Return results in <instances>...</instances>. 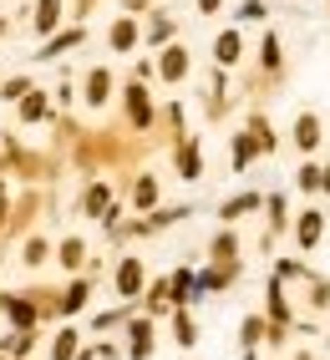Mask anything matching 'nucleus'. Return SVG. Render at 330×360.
Returning <instances> with one entry per match:
<instances>
[{
  "instance_id": "f257e3e1",
  "label": "nucleus",
  "mask_w": 330,
  "mask_h": 360,
  "mask_svg": "<svg viewBox=\"0 0 330 360\" xmlns=\"http://www.w3.org/2000/svg\"><path fill=\"white\" fill-rule=\"evenodd\" d=\"M295 244H300V254H315L320 249V238H325V213L320 208H305V213H295Z\"/></svg>"
},
{
  "instance_id": "f03ea898",
  "label": "nucleus",
  "mask_w": 330,
  "mask_h": 360,
  "mask_svg": "<svg viewBox=\"0 0 330 360\" xmlns=\"http://www.w3.org/2000/svg\"><path fill=\"white\" fill-rule=\"evenodd\" d=\"M320 137H325V122H320L315 112H300V117H295V132H290L295 153H305V158H310V153L320 148Z\"/></svg>"
},
{
  "instance_id": "7ed1b4c3",
  "label": "nucleus",
  "mask_w": 330,
  "mask_h": 360,
  "mask_svg": "<svg viewBox=\"0 0 330 360\" xmlns=\"http://www.w3.org/2000/svg\"><path fill=\"white\" fill-rule=\"evenodd\" d=\"M265 295H269V300H265V304H269V320L290 330V325H295V309H290V295H285V279H269Z\"/></svg>"
},
{
  "instance_id": "20e7f679",
  "label": "nucleus",
  "mask_w": 330,
  "mask_h": 360,
  "mask_svg": "<svg viewBox=\"0 0 330 360\" xmlns=\"http://www.w3.org/2000/svg\"><path fill=\"white\" fill-rule=\"evenodd\" d=\"M265 208H269V233H265V249H269L274 238L290 229V198H285V193H269V198H265Z\"/></svg>"
},
{
  "instance_id": "39448f33",
  "label": "nucleus",
  "mask_w": 330,
  "mask_h": 360,
  "mask_svg": "<svg viewBox=\"0 0 330 360\" xmlns=\"http://www.w3.org/2000/svg\"><path fill=\"white\" fill-rule=\"evenodd\" d=\"M259 66H265L269 77H279V71H285V41H279L274 31L259 36Z\"/></svg>"
},
{
  "instance_id": "423d86ee",
  "label": "nucleus",
  "mask_w": 330,
  "mask_h": 360,
  "mask_svg": "<svg viewBox=\"0 0 330 360\" xmlns=\"http://www.w3.org/2000/svg\"><path fill=\"white\" fill-rule=\"evenodd\" d=\"M239 56H244V41H239V31H219V41H214V61L219 66H239Z\"/></svg>"
},
{
  "instance_id": "0eeeda50",
  "label": "nucleus",
  "mask_w": 330,
  "mask_h": 360,
  "mask_svg": "<svg viewBox=\"0 0 330 360\" xmlns=\"http://www.w3.org/2000/svg\"><path fill=\"white\" fill-rule=\"evenodd\" d=\"M254 208H265V193H234V198H224V224H234V219H244V213H254Z\"/></svg>"
},
{
  "instance_id": "6e6552de",
  "label": "nucleus",
  "mask_w": 330,
  "mask_h": 360,
  "mask_svg": "<svg viewBox=\"0 0 330 360\" xmlns=\"http://www.w3.org/2000/svg\"><path fill=\"white\" fill-rule=\"evenodd\" d=\"M158 71H163V82H183L188 77V51H183V46H168L163 61H158Z\"/></svg>"
},
{
  "instance_id": "1a4fd4ad",
  "label": "nucleus",
  "mask_w": 330,
  "mask_h": 360,
  "mask_svg": "<svg viewBox=\"0 0 330 360\" xmlns=\"http://www.w3.org/2000/svg\"><path fill=\"white\" fill-rule=\"evenodd\" d=\"M137 290H143V264H137V259H122V269H117V295L132 300Z\"/></svg>"
},
{
  "instance_id": "9d476101",
  "label": "nucleus",
  "mask_w": 330,
  "mask_h": 360,
  "mask_svg": "<svg viewBox=\"0 0 330 360\" xmlns=\"http://www.w3.org/2000/svg\"><path fill=\"white\" fill-rule=\"evenodd\" d=\"M178 178H203V153H198V142H183L178 148Z\"/></svg>"
},
{
  "instance_id": "9b49d317",
  "label": "nucleus",
  "mask_w": 330,
  "mask_h": 360,
  "mask_svg": "<svg viewBox=\"0 0 330 360\" xmlns=\"http://www.w3.org/2000/svg\"><path fill=\"white\" fill-rule=\"evenodd\" d=\"M127 112H132V122H137V127H148V122H153V102H148V91H143V86H127Z\"/></svg>"
},
{
  "instance_id": "f8f14e48",
  "label": "nucleus",
  "mask_w": 330,
  "mask_h": 360,
  "mask_svg": "<svg viewBox=\"0 0 330 360\" xmlns=\"http://www.w3.org/2000/svg\"><path fill=\"white\" fill-rule=\"evenodd\" d=\"M249 137H254V148H259V153H274V148H279V137H274V127H269V117H249Z\"/></svg>"
},
{
  "instance_id": "ddd939ff",
  "label": "nucleus",
  "mask_w": 330,
  "mask_h": 360,
  "mask_svg": "<svg viewBox=\"0 0 330 360\" xmlns=\"http://www.w3.org/2000/svg\"><path fill=\"white\" fill-rule=\"evenodd\" d=\"M295 188H300V193H320V162H310V158H305L300 167H295Z\"/></svg>"
},
{
  "instance_id": "4468645a",
  "label": "nucleus",
  "mask_w": 330,
  "mask_h": 360,
  "mask_svg": "<svg viewBox=\"0 0 330 360\" xmlns=\"http://www.w3.org/2000/svg\"><path fill=\"white\" fill-rule=\"evenodd\" d=\"M259 158V148H254V137L249 132H234V173H244V167Z\"/></svg>"
},
{
  "instance_id": "2eb2a0df",
  "label": "nucleus",
  "mask_w": 330,
  "mask_h": 360,
  "mask_svg": "<svg viewBox=\"0 0 330 360\" xmlns=\"http://www.w3.org/2000/svg\"><path fill=\"white\" fill-rule=\"evenodd\" d=\"M315 269H310V264H305V259H274V279H310Z\"/></svg>"
},
{
  "instance_id": "dca6fc26",
  "label": "nucleus",
  "mask_w": 330,
  "mask_h": 360,
  "mask_svg": "<svg viewBox=\"0 0 330 360\" xmlns=\"http://www.w3.org/2000/svg\"><path fill=\"white\" fill-rule=\"evenodd\" d=\"M107 91H112V77H107V71H91V77H87V102H91V107H102V102H107Z\"/></svg>"
},
{
  "instance_id": "f3484780",
  "label": "nucleus",
  "mask_w": 330,
  "mask_h": 360,
  "mask_svg": "<svg viewBox=\"0 0 330 360\" xmlns=\"http://www.w3.org/2000/svg\"><path fill=\"white\" fill-rule=\"evenodd\" d=\"M56 20H61V0H41L36 6V31H56Z\"/></svg>"
},
{
  "instance_id": "a211bd4d",
  "label": "nucleus",
  "mask_w": 330,
  "mask_h": 360,
  "mask_svg": "<svg viewBox=\"0 0 330 360\" xmlns=\"http://www.w3.org/2000/svg\"><path fill=\"white\" fill-rule=\"evenodd\" d=\"M305 290H310V304H315V309H330V279L310 274V279H305Z\"/></svg>"
},
{
  "instance_id": "6ab92c4d",
  "label": "nucleus",
  "mask_w": 330,
  "mask_h": 360,
  "mask_svg": "<svg viewBox=\"0 0 330 360\" xmlns=\"http://www.w3.org/2000/svg\"><path fill=\"white\" fill-rule=\"evenodd\" d=\"M132 41H137V26L132 20H117L112 26V51H132Z\"/></svg>"
},
{
  "instance_id": "aec40b11",
  "label": "nucleus",
  "mask_w": 330,
  "mask_h": 360,
  "mask_svg": "<svg viewBox=\"0 0 330 360\" xmlns=\"http://www.w3.org/2000/svg\"><path fill=\"white\" fill-rule=\"evenodd\" d=\"M173 335H178V345L188 350V345H193V340H198V325H193V320H188V315H183V309H178V315H173Z\"/></svg>"
},
{
  "instance_id": "412c9836",
  "label": "nucleus",
  "mask_w": 330,
  "mask_h": 360,
  "mask_svg": "<svg viewBox=\"0 0 330 360\" xmlns=\"http://www.w3.org/2000/svg\"><path fill=\"white\" fill-rule=\"evenodd\" d=\"M148 350H153V325L137 320V325H132V355H148Z\"/></svg>"
},
{
  "instance_id": "4be33fe9",
  "label": "nucleus",
  "mask_w": 330,
  "mask_h": 360,
  "mask_svg": "<svg viewBox=\"0 0 330 360\" xmlns=\"http://www.w3.org/2000/svg\"><path fill=\"white\" fill-rule=\"evenodd\" d=\"M20 117H26V122L46 117V97H41V91H26V97H20Z\"/></svg>"
},
{
  "instance_id": "5701e85b",
  "label": "nucleus",
  "mask_w": 330,
  "mask_h": 360,
  "mask_svg": "<svg viewBox=\"0 0 330 360\" xmlns=\"http://www.w3.org/2000/svg\"><path fill=\"white\" fill-rule=\"evenodd\" d=\"M234 254H239V238H234V233H219V238H214V259H219V264H234Z\"/></svg>"
},
{
  "instance_id": "b1692460",
  "label": "nucleus",
  "mask_w": 330,
  "mask_h": 360,
  "mask_svg": "<svg viewBox=\"0 0 330 360\" xmlns=\"http://www.w3.org/2000/svg\"><path fill=\"white\" fill-rule=\"evenodd\" d=\"M87 213H91V219H102V208H107V188L97 183V188H91V193H87V203H82Z\"/></svg>"
},
{
  "instance_id": "393cba45",
  "label": "nucleus",
  "mask_w": 330,
  "mask_h": 360,
  "mask_svg": "<svg viewBox=\"0 0 330 360\" xmlns=\"http://www.w3.org/2000/svg\"><path fill=\"white\" fill-rule=\"evenodd\" d=\"M77 41H82V31H66V36H56V41H46V51H41V56H61L66 46H77Z\"/></svg>"
},
{
  "instance_id": "a878e982",
  "label": "nucleus",
  "mask_w": 330,
  "mask_h": 360,
  "mask_svg": "<svg viewBox=\"0 0 330 360\" xmlns=\"http://www.w3.org/2000/svg\"><path fill=\"white\" fill-rule=\"evenodd\" d=\"M82 304H87V284H72V290L61 295V309L72 315V309H82Z\"/></svg>"
},
{
  "instance_id": "bb28decb",
  "label": "nucleus",
  "mask_w": 330,
  "mask_h": 360,
  "mask_svg": "<svg viewBox=\"0 0 330 360\" xmlns=\"http://www.w3.org/2000/svg\"><path fill=\"white\" fill-rule=\"evenodd\" d=\"M239 20H269V6H265V0H244V6H239Z\"/></svg>"
},
{
  "instance_id": "cd10ccee",
  "label": "nucleus",
  "mask_w": 330,
  "mask_h": 360,
  "mask_svg": "<svg viewBox=\"0 0 330 360\" xmlns=\"http://www.w3.org/2000/svg\"><path fill=\"white\" fill-rule=\"evenodd\" d=\"M153 203H158V183L143 178V183H137V208H153Z\"/></svg>"
},
{
  "instance_id": "c85d7f7f",
  "label": "nucleus",
  "mask_w": 330,
  "mask_h": 360,
  "mask_svg": "<svg viewBox=\"0 0 330 360\" xmlns=\"http://www.w3.org/2000/svg\"><path fill=\"white\" fill-rule=\"evenodd\" d=\"M51 355H56V360H72V355H77V330H66L61 340H56V350H51Z\"/></svg>"
},
{
  "instance_id": "c756f323",
  "label": "nucleus",
  "mask_w": 330,
  "mask_h": 360,
  "mask_svg": "<svg viewBox=\"0 0 330 360\" xmlns=\"http://www.w3.org/2000/svg\"><path fill=\"white\" fill-rule=\"evenodd\" d=\"M61 264H72V269L82 264V238H66V244H61Z\"/></svg>"
},
{
  "instance_id": "7c9ffc66",
  "label": "nucleus",
  "mask_w": 330,
  "mask_h": 360,
  "mask_svg": "<svg viewBox=\"0 0 330 360\" xmlns=\"http://www.w3.org/2000/svg\"><path fill=\"white\" fill-rule=\"evenodd\" d=\"M31 315H36V309H31L26 300H15V304H11V320H15V325H31Z\"/></svg>"
},
{
  "instance_id": "2f4dec72",
  "label": "nucleus",
  "mask_w": 330,
  "mask_h": 360,
  "mask_svg": "<svg viewBox=\"0 0 330 360\" xmlns=\"http://www.w3.org/2000/svg\"><path fill=\"white\" fill-rule=\"evenodd\" d=\"M41 259H46V244L36 238V244H26V264H41Z\"/></svg>"
},
{
  "instance_id": "473e14b6",
  "label": "nucleus",
  "mask_w": 330,
  "mask_h": 360,
  "mask_svg": "<svg viewBox=\"0 0 330 360\" xmlns=\"http://www.w3.org/2000/svg\"><path fill=\"white\" fill-rule=\"evenodd\" d=\"M219 6H224V0H198V11H203V15H214Z\"/></svg>"
},
{
  "instance_id": "72a5a7b5",
  "label": "nucleus",
  "mask_w": 330,
  "mask_h": 360,
  "mask_svg": "<svg viewBox=\"0 0 330 360\" xmlns=\"http://www.w3.org/2000/svg\"><path fill=\"white\" fill-rule=\"evenodd\" d=\"M320 193H330V162L320 167Z\"/></svg>"
},
{
  "instance_id": "f704fd0d",
  "label": "nucleus",
  "mask_w": 330,
  "mask_h": 360,
  "mask_svg": "<svg viewBox=\"0 0 330 360\" xmlns=\"http://www.w3.org/2000/svg\"><path fill=\"white\" fill-rule=\"evenodd\" d=\"M295 360H315V355H310V350H295Z\"/></svg>"
},
{
  "instance_id": "c9c22d12",
  "label": "nucleus",
  "mask_w": 330,
  "mask_h": 360,
  "mask_svg": "<svg viewBox=\"0 0 330 360\" xmlns=\"http://www.w3.org/2000/svg\"><path fill=\"white\" fill-rule=\"evenodd\" d=\"M244 360H254V350H244Z\"/></svg>"
},
{
  "instance_id": "e433bc0d",
  "label": "nucleus",
  "mask_w": 330,
  "mask_h": 360,
  "mask_svg": "<svg viewBox=\"0 0 330 360\" xmlns=\"http://www.w3.org/2000/svg\"><path fill=\"white\" fill-rule=\"evenodd\" d=\"M325 350H330V335H325Z\"/></svg>"
},
{
  "instance_id": "4c0bfd02",
  "label": "nucleus",
  "mask_w": 330,
  "mask_h": 360,
  "mask_svg": "<svg viewBox=\"0 0 330 360\" xmlns=\"http://www.w3.org/2000/svg\"><path fill=\"white\" fill-rule=\"evenodd\" d=\"M325 15H330V0H325Z\"/></svg>"
}]
</instances>
